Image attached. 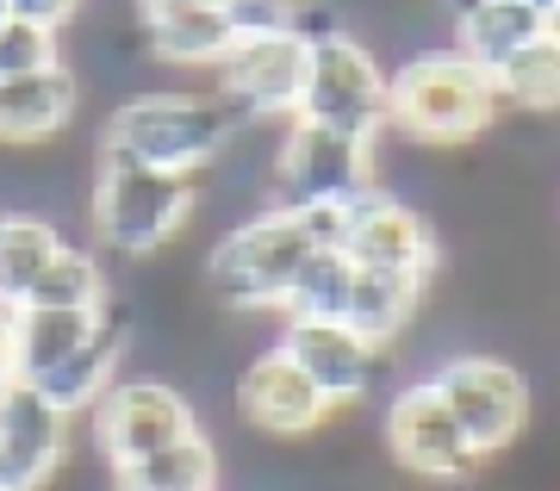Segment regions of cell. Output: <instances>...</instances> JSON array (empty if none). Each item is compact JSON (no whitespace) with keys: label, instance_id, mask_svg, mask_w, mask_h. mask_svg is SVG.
<instances>
[{"label":"cell","instance_id":"1","mask_svg":"<svg viewBox=\"0 0 560 491\" xmlns=\"http://www.w3.org/2000/svg\"><path fill=\"white\" fill-rule=\"evenodd\" d=\"M249 118L219 94H131L101 125V156L168 168V175H206L237 150Z\"/></svg>","mask_w":560,"mask_h":491},{"label":"cell","instance_id":"2","mask_svg":"<svg viewBox=\"0 0 560 491\" xmlns=\"http://www.w3.org/2000/svg\"><path fill=\"white\" fill-rule=\"evenodd\" d=\"M312 256H318V243L305 231V218L293 206H268L212 243L200 287L219 312H287V293Z\"/></svg>","mask_w":560,"mask_h":491},{"label":"cell","instance_id":"3","mask_svg":"<svg viewBox=\"0 0 560 491\" xmlns=\"http://www.w3.org/2000/svg\"><path fill=\"white\" fill-rule=\"evenodd\" d=\"M499 81L460 50H423L393 75V131L418 150H467L499 125Z\"/></svg>","mask_w":560,"mask_h":491},{"label":"cell","instance_id":"4","mask_svg":"<svg viewBox=\"0 0 560 491\" xmlns=\"http://www.w3.org/2000/svg\"><path fill=\"white\" fill-rule=\"evenodd\" d=\"M206 206V175H168V168H143V162H119L101 156L94 162V236L106 249L143 261L168 249L194 212Z\"/></svg>","mask_w":560,"mask_h":491},{"label":"cell","instance_id":"5","mask_svg":"<svg viewBox=\"0 0 560 491\" xmlns=\"http://www.w3.org/2000/svg\"><path fill=\"white\" fill-rule=\"evenodd\" d=\"M305 38H312V69H305L300 118L330 125V131H349L361 143H381L393 131V75L342 25L305 32Z\"/></svg>","mask_w":560,"mask_h":491},{"label":"cell","instance_id":"6","mask_svg":"<svg viewBox=\"0 0 560 491\" xmlns=\"http://www.w3.org/2000/svg\"><path fill=\"white\" fill-rule=\"evenodd\" d=\"M381 187V143H361L349 131L312 125V118H287L268 168V194L275 206H330V199H361Z\"/></svg>","mask_w":560,"mask_h":491},{"label":"cell","instance_id":"7","mask_svg":"<svg viewBox=\"0 0 560 491\" xmlns=\"http://www.w3.org/2000/svg\"><path fill=\"white\" fill-rule=\"evenodd\" d=\"M430 386L442 393V405L455 411L460 435L474 442L480 460H499L504 448H517V435L529 430V379L517 361L504 354H448L436 361Z\"/></svg>","mask_w":560,"mask_h":491},{"label":"cell","instance_id":"8","mask_svg":"<svg viewBox=\"0 0 560 491\" xmlns=\"http://www.w3.org/2000/svg\"><path fill=\"white\" fill-rule=\"evenodd\" d=\"M386 454L411 479H430V486H467L486 467L430 379H411V386L393 393V405H386Z\"/></svg>","mask_w":560,"mask_h":491},{"label":"cell","instance_id":"9","mask_svg":"<svg viewBox=\"0 0 560 491\" xmlns=\"http://www.w3.org/2000/svg\"><path fill=\"white\" fill-rule=\"evenodd\" d=\"M342 256L368 268V274H405V280H436L442 268V243H436V224L411 206V199L374 194L355 199V212H349V236H342Z\"/></svg>","mask_w":560,"mask_h":491},{"label":"cell","instance_id":"10","mask_svg":"<svg viewBox=\"0 0 560 491\" xmlns=\"http://www.w3.org/2000/svg\"><path fill=\"white\" fill-rule=\"evenodd\" d=\"M194 430H200V417L168 379H113V393L94 405V448L106 467H131Z\"/></svg>","mask_w":560,"mask_h":491},{"label":"cell","instance_id":"11","mask_svg":"<svg viewBox=\"0 0 560 491\" xmlns=\"http://www.w3.org/2000/svg\"><path fill=\"white\" fill-rule=\"evenodd\" d=\"M305 69H312V38L305 32L237 38V50L219 62V100H231L249 125H261V118H300Z\"/></svg>","mask_w":560,"mask_h":491},{"label":"cell","instance_id":"12","mask_svg":"<svg viewBox=\"0 0 560 491\" xmlns=\"http://www.w3.org/2000/svg\"><path fill=\"white\" fill-rule=\"evenodd\" d=\"M275 349L287 354L337 411L361 405V398L374 393L381 367H386L381 342H368L361 330H349L342 317H287V330H280Z\"/></svg>","mask_w":560,"mask_h":491},{"label":"cell","instance_id":"13","mask_svg":"<svg viewBox=\"0 0 560 491\" xmlns=\"http://www.w3.org/2000/svg\"><path fill=\"white\" fill-rule=\"evenodd\" d=\"M69 430H75V417L57 411L32 379L0 386V460H7V486L50 491V479L69 460Z\"/></svg>","mask_w":560,"mask_h":491},{"label":"cell","instance_id":"14","mask_svg":"<svg viewBox=\"0 0 560 491\" xmlns=\"http://www.w3.org/2000/svg\"><path fill=\"white\" fill-rule=\"evenodd\" d=\"M237 417L256 435L305 442V435H318L324 423L337 417V405H330V398H324L280 349H268V354H256V361L237 374Z\"/></svg>","mask_w":560,"mask_h":491},{"label":"cell","instance_id":"15","mask_svg":"<svg viewBox=\"0 0 560 491\" xmlns=\"http://www.w3.org/2000/svg\"><path fill=\"white\" fill-rule=\"evenodd\" d=\"M143 50L175 69H219L237 50V32L219 0H138Z\"/></svg>","mask_w":560,"mask_h":491},{"label":"cell","instance_id":"16","mask_svg":"<svg viewBox=\"0 0 560 491\" xmlns=\"http://www.w3.org/2000/svg\"><path fill=\"white\" fill-rule=\"evenodd\" d=\"M81 106V81L69 62L32 69V75H7L0 81V150H38L50 143L75 118Z\"/></svg>","mask_w":560,"mask_h":491},{"label":"cell","instance_id":"17","mask_svg":"<svg viewBox=\"0 0 560 491\" xmlns=\"http://www.w3.org/2000/svg\"><path fill=\"white\" fill-rule=\"evenodd\" d=\"M125 342H131V317H125L119 305H106V324L88 336V342H81L69 361H62L57 374H44V379H38V393L50 398L57 411H69V417L94 411V405L113 393V379H119Z\"/></svg>","mask_w":560,"mask_h":491},{"label":"cell","instance_id":"18","mask_svg":"<svg viewBox=\"0 0 560 491\" xmlns=\"http://www.w3.org/2000/svg\"><path fill=\"white\" fill-rule=\"evenodd\" d=\"M541 32H548V13L529 7V0H467L455 13V50L467 62H480L486 75H499Z\"/></svg>","mask_w":560,"mask_h":491},{"label":"cell","instance_id":"19","mask_svg":"<svg viewBox=\"0 0 560 491\" xmlns=\"http://www.w3.org/2000/svg\"><path fill=\"white\" fill-rule=\"evenodd\" d=\"M113 305V299H106ZM106 305L94 312H50V305H20L13 312V354H20V379L38 386L44 374H57L62 361L106 324Z\"/></svg>","mask_w":560,"mask_h":491},{"label":"cell","instance_id":"20","mask_svg":"<svg viewBox=\"0 0 560 491\" xmlns=\"http://www.w3.org/2000/svg\"><path fill=\"white\" fill-rule=\"evenodd\" d=\"M106 472H113V491H219V448H212L206 430H194L168 448L131 460V467H106Z\"/></svg>","mask_w":560,"mask_h":491},{"label":"cell","instance_id":"21","mask_svg":"<svg viewBox=\"0 0 560 491\" xmlns=\"http://www.w3.org/2000/svg\"><path fill=\"white\" fill-rule=\"evenodd\" d=\"M69 249V236L38 212H0V305L13 312L32 299L38 274Z\"/></svg>","mask_w":560,"mask_h":491},{"label":"cell","instance_id":"22","mask_svg":"<svg viewBox=\"0 0 560 491\" xmlns=\"http://www.w3.org/2000/svg\"><path fill=\"white\" fill-rule=\"evenodd\" d=\"M423 299H430V287L423 280H405V274H368V268H355V287H349V305H342V324L349 330H361L368 342H399L405 330H411V317L423 312Z\"/></svg>","mask_w":560,"mask_h":491},{"label":"cell","instance_id":"23","mask_svg":"<svg viewBox=\"0 0 560 491\" xmlns=\"http://www.w3.org/2000/svg\"><path fill=\"white\" fill-rule=\"evenodd\" d=\"M113 299V287H106V268L94 249H62L50 268L38 274V287H32V299L25 305H50V312H94V305H106ZM20 312V305H13Z\"/></svg>","mask_w":560,"mask_h":491},{"label":"cell","instance_id":"24","mask_svg":"<svg viewBox=\"0 0 560 491\" xmlns=\"http://www.w3.org/2000/svg\"><path fill=\"white\" fill-rule=\"evenodd\" d=\"M492 81H499L504 106H523V113H560V44L541 32V38L529 44V50H517Z\"/></svg>","mask_w":560,"mask_h":491},{"label":"cell","instance_id":"25","mask_svg":"<svg viewBox=\"0 0 560 491\" xmlns=\"http://www.w3.org/2000/svg\"><path fill=\"white\" fill-rule=\"evenodd\" d=\"M349 287H355V261L342 249H318L305 261V274L293 280V293H287V317H342Z\"/></svg>","mask_w":560,"mask_h":491},{"label":"cell","instance_id":"26","mask_svg":"<svg viewBox=\"0 0 560 491\" xmlns=\"http://www.w3.org/2000/svg\"><path fill=\"white\" fill-rule=\"evenodd\" d=\"M62 62V44L50 25H32V20H0V81L7 75H32V69H50Z\"/></svg>","mask_w":560,"mask_h":491},{"label":"cell","instance_id":"27","mask_svg":"<svg viewBox=\"0 0 560 491\" xmlns=\"http://www.w3.org/2000/svg\"><path fill=\"white\" fill-rule=\"evenodd\" d=\"M237 38H268V32H300L305 0H219Z\"/></svg>","mask_w":560,"mask_h":491},{"label":"cell","instance_id":"28","mask_svg":"<svg viewBox=\"0 0 560 491\" xmlns=\"http://www.w3.org/2000/svg\"><path fill=\"white\" fill-rule=\"evenodd\" d=\"M7 13H13V20H32V25L62 32V25L81 13V0H7Z\"/></svg>","mask_w":560,"mask_h":491},{"label":"cell","instance_id":"29","mask_svg":"<svg viewBox=\"0 0 560 491\" xmlns=\"http://www.w3.org/2000/svg\"><path fill=\"white\" fill-rule=\"evenodd\" d=\"M20 379V354H13V312L0 305V386Z\"/></svg>","mask_w":560,"mask_h":491},{"label":"cell","instance_id":"30","mask_svg":"<svg viewBox=\"0 0 560 491\" xmlns=\"http://www.w3.org/2000/svg\"><path fill=\"white\" fill-rule=\"evenodd\" d=\"M548 38L560 44V7H548Z\"/></svg>","mask_w":560,"mask_h":491},{"label":"cell","instance_id":"31","mask_svg":"<svg viewBox=\"0 0 560 491\" xmlns=\"http://www.w3.org/2000/svg\"><path fill=\"white\" fill-rule=\"evenodd\" d=\"M529 7H541V13H548V7H560V0H529Z\"/></svg>","mask_w":560,"mask_h":491},{"label":"cell","instance_id":"32","mask_svg":"<svg viewBox=\"0 0 560 491\" xmlns=\"http://www.w3.org/2000/svg\"><path fill=\"white\" fill-rule=\"evenodd\" d=\"M0 491H13V486H7V460H0Z\"/></svg>","mask_w":560,"mask_h":491},{"label":"cell","instance_id":"33","mask_svg":"<svg viewBox=\"0 0 560 491\" xmlns=\"http://www.w3.org/2000/svg\"><path fill=\"white\" fill-rule=\"evenodd\" d=\"M0 20H7V0H0Z\"/></svg>","mask_w":560,"mask_h":491}]
</instances>
